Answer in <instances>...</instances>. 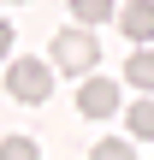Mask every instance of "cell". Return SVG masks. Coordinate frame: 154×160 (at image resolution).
<instances>
[{
    "mask_svg": "<svg viewBox=\"0 0 154 160\" xmlns=\"http://www.w3.org/2000/svg\"><path fill=\"white\" fill-rule=\"evenodd\" d=\"M6 95L24 107H42L53 95V65L47 59H6Z\"/></svg>",
    "mask_w": 154,
    "mask_h": 160,
    "instance_id": "cell-1",
    "label": "cell"
},
{
    "mask_svg": "<svg viewBox=\"0 0 154 160\" xmlns=\"http://www.w3.org/2000/svg\"><path fill=\"white\" fill-rule=\"evenodd\" d=\"M95 59H101V42L89 36V24H77V30H59V36H53V71L77 77V71H95Z\"/></svg>",
    "mask_w": 154,
    "mask_h": 160,
    "instance_id": "cell-2",
    "label": "cell"
},
{
    "mask_svg": "<svg viewBox=\"0 0 154 160\" xmlns=\"http://www.w3.org/2000/svg\"><path fill=\"white\" fill-rule=\"evenodd\" d=\"M77 113L83 119H113L119 113V77H89L77 89Z\"/></svg>",
    "mask_w": 154,
    "mask_h": 160,
    "instance_id": "cell-3",
    "label": "cell"
},
{
    "mask_svg": "<svg viewBox=\"0 0 154 160\" xmlns=\"http://www.w3.org/2000/svg\"><path fill=\"white\" fill-rule=\"evenodd\" d=\"M119 24H125V36H131V42H154V0H125Z\"/></svg>",
    "mask_w": 154,
    "mask_h": 160,
    "instance_id": "cell-4",
    "label": "cell"
},
{
    "mask_svg": "<svg viewBox=\"0 0 154 160\" xmlns=\"http://www.w3.org/2000/svg\"><path fill=\"white\" fill-rule=\"evenodd\" d=\"M113 12H119V0H71V18H77V24H89V30H95V24H107Z\"/></svg>",
    "mask_w": 154,
    "mask_h": 160,
    "instance_id": "cell-5",
    "label": "cell"
},
{
    "mask_svg": "<svg viewBox=\"0 0 154 160\" xmlns=\"http://www.w3.org/2000/svg\"><path fill=\"white\" fill-rule=\"evenodd\" d=\"M125 83H131V89H154V53L148 48L125 59Z\"/></svg>",
    "mask_w": 154,
    "mask_h": 160,
    "instance_id": "cell-6",
    "label": "cell"
},
{
    "mask_svg": "<svg viewBox=\"0 0 154 160\" xmlns=\"http://www.w3.org/2000/svg\"><path fill=\"white\" fill-rule=\"evenodd\" d=\"M125 125H131V137H142V142H154V101H137V107L125 113Z\"/></svg>",
    "mask_w": 154,
    "mask_h": 160,
    "instance_id": "cell-7",
    "label": "cell"
},
{
    "mask_svg": "<svg viewBox=\"0 0 154 160\" xmlns=\"http://www.w3.org/2000/svg\"><path fill=\"white\" fill-rule=\"evenodd\" d=\"M0 154H6V160H36V142H30V137H6Z\"/></svg>",
    "mask_w": 154,
    "mask_h": 160,
    "instance_id": "cell-8",
    "label": "cell"
},
{
    "mask_svg": "<svg viewBox=\"0 0 154 160\" xmlns=\"http://www.w3.org/2000/svg\"><path fill=\"white\" fill-rule=\"evenodd\" d=\"M95 154H101V160H125V154H131V142H119V137H107V142H95Z\"/></svg>",
    "mask_w": 154,
    "mask_h": 160,
    "instance_id": "cell-9",
    "label": "cell"
},
{
    "mask_svg": "<svg viewBox=\"0 0 154 160\" xmlns=\"http://www.w3.org/2000/svg\"><path fill=\"white\" fill-rule=\"evenodd\" d=\"M0 59H12V24L0 18Z\"/></svg>",
    "mask_w": 154,
    "mask_h": 160,
    "instance_id": "cell-10",
    "label": "cell"
}]
</instances>
